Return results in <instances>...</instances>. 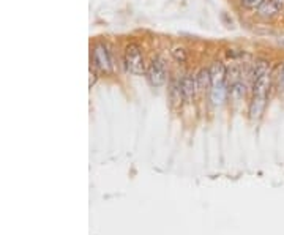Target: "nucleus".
Returning a JSON list of instances; mask_svg holds the SVG:
<instances>
[{"instance_id":"1","label":"nucleus","mask_w":284,"mask_h":235,"mask_svg":"<svg viewBox=\"0 0 284 235\" xmlns=\"http://www.w3.org/2000/svg\"><path fill=\"white\" fill-rule=\"evenodd\" d=\"M123 62H125L126 71H129L131 75L141 76L147 71V68H145V62H144V55H142V49L137 43L126 44L125 54H123Z\"/></svg>"},{"instance_id":"6","label":"nucleus","mask_w":284,"mask_h":235,"mask_svg":"<svg viewBox=\"0 0 284 235\" xmlns=\"http://www.w3.org/2000/svg\"><path fill=\"white\" fill-rule=\"evenodd\" d=\"M229 95V88H227V84H216L212 85L210 88V100L215 104V106H220L226 101V96Z\"/></svg>"},{"instance_id":"14","label":"nucleus","mask_w":284,"mask_h":235,"mask_svg":"<svg viewBox=\"0 0 284 235\" xmlns=\"http://www.w3.org/2000/svg\"><path fill=\"white\" fill-rule=\"evenodd\" d=\"M272 3L278 8V11H280V13L284 10V0H272Z\"/></svg>"},{"instance_id":"13","label":"nucleus","mask_w":284,"mask_h":235,"mask_svg":"<svg viewBox=\"0 0 284 235\" xmlns=\"http://www.w3.org/2000/svg\"><path fill=\"white\" fill-rule=\"evenodd\" d=\"M278 88L280 92H284V63L280 67V73H278Z\"/></svg>"},{"instance_id":"4","label":"nucleus","mask_w":284,"mask_h":235,"mask_svg":"<svg viewBox=\"0 0 284 235\" xmlns=\"http://www.w3.org/2000/svg\"><path fill=\"white\" fill-rule=\"evenodd\" d=\"M182 90H183V96L186 101H191L194 98L198 90V82H196V76L193 75H186L182 79Z\"/></svg>"},{"instance_id":"8","label":"nucleus","mask_w":284,"mask_h":235,"mask_svg":"<svg viewBox=\"0 0 284 235\" xmlns=\"http://www.w3.org/2000/svg\"><path fill=\"white\" fill-rule=\"evenodd\" d=\"M196 82L199 90H207V88H212V75H210V68H201L199 73L196 75Z\"/></svg>"},{"instance_id":"10","label":"nucleus","mask_w":284,"mask_h":235,"mask_svg":"<svg viewBox=\"0 0 284 235\" xmlns=\"http://www.w3.org/2000/svg\"><path fill=\"white\" fill-rule=\"evenodd\" d=\"M278 13H280L278 8L272 3V0H265V2L257 8V14L262 16V18H265V19H272Z\"/></svg>"},{"instance_id":"7","label":"nucleus","mask_w":284,"mask_h":235,"mask_svg":"<svg viewBox=\"0 0 284 235\" xmlns=\"http://www.w3.org/2000/svg\"><path fill=\"white\" fill-rule=\"evenodd\" d=\"M169 95H170V101L177 108L180 106L182 101L185 100L183 96V90H182V79H172L170 82V88H169Z\"/></svg>"},{"instance_id":"9","label":"nucleus","mask_w":284,"mask_h":235,"mask_svg":"<svg viewBox=\"0 0 284 235\" xmlns=\"http://www.w3.org/2000/svg\"><path fill=\"white\" fill-rule=\"evenodd\" d=\"M227 88H229V96L231 100L239 103L242 101L243 98H245V93H246V85L242 82V80H237V82H234L231 85H227Z\"/></svg>"},{"instance_id":"3","label":"nucleus","mask_w":284,"mask_h":235,"mask_svg":"<svg viewBox=\"0 0 284 235\" xmlns=\"http://www.w3.org/2000/svg\"><path fill=\"white\" fill-rule=\"evenodd\" d=\"M147 79L152 87H161L166 84V79H167V71H166V65L164 62L161 60L160 57H153L147 67Z\"/></svg>"},{"instance_id":"12","label":"nucleus","mask_w":284,"mask_h":235,"mask_svg":"<svg viewBox=\"0 0 284 235\" xmlns=\"http://www.w3.org/2000/svg\"><path fill=\"white\" fill-rule=\"evenodd\" d=\"M265 0H240V3L243 8H246V10H257L259 6H261Z\"/></svg>"},{"instance_id":"11","label":"nucleus","mask_w":284,"mask_h":235,"mask_svg":"<svg viewBox=\"0 0 284 235\" xmlns=\"http://www.w3.org/2000/svg\"><path fill=\"white\" fill-rule=\"evenodd\" d=\"M170 55H172V59L178 63H185L186 60H188V54H186L185 47L182 46H175L172 47V51H170Z\"/></svg>"},{"instance_id":"15","label":"nucleus","mask_w":284,"mask_h":235,"mask_svg":"<svg viewBox=\"0 0 284 235\" xmlns=\"http://www.w3.org/2000/svg\"><path fill=\"white\" fill-rule=\"evenodd\" d=\"M96 78H98V76H96V73L90 70V82H88V85H90V88L95 85V82H96Z\"/></svg>"},{"instance_id":"2","label":"nucleus","mask_w":284,"mask_h":235,"mask_svg":"<svg viewBox=\"0 0 284 235\" xmlns=\"http://www.w3.org/2000/svg\"><path fill=\"white\" fill-rule=\"evenodd\" d=\"M92 65H93L95 71L101 73V75H112L114 65H112L111 52H109L106 44L98 43V44L93 46V49H92Z\"/></svg>"},{"instance_id":"5","label":"nucleus","mask_w":284,"mask_h":235,"mask_svg":"<svg viewBox=\"0 0 284 235\" xmlns=\"http://www.w3.org/2000/svg\"><path fill=\"white\" fill-rule=\"evenodd\" d=\"M210 75H212V82L213 85L216 84H224L226 82V78H227V68L224 67V63L216 60L212 63L210 67Z\"/></svg>"}]
</instances>
